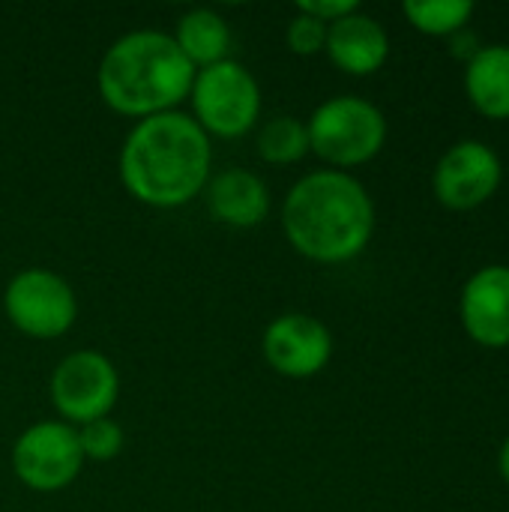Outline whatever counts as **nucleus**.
Returning a JSON list of instances; mask_svg holds the SVG:
<instances>
[{"mask_svg":"<svg viewBox=\"0 0 509 512\" xmlns=\"http://www.w3.org/2000/svg\"><path fill=\"white\" fill-rule=\"evenodd\" d=\"M261 354L276 375L303 381L327 369L333 357V336L324 321L306 312H285L267 324Z\"/></svg>","mask_w":509,"mask_h":512,"instance_id":"1a4fd4ad","label":"nucleus"},{"mask_svg":"<svg viewBox=\"0 0 509 512\" xmlns=\"http://www.w3.org/2000/svg\"><path fill=\"white\" fill-rule=\"evenodd\" d=\"M324 51L333 60V66H339L342 72L372 75L384 66L390 39H387V30L372 15H363L357 9L327 27Z\"/></svg>","mask_w":509,"mask_h":512,"instance_id":"ddd939ff","label":"nucleus"},{"mask_svg":"<svg viewBox=\"0 0 509 512\" xmlns=\"http://www.w3.org/2000/svg\"><path fill=\"white\" fill-rule=\"evenodd\" d=\"M174 42L183 51V57L198 69H207L213 63L228 60L231 51V27L216 9H189L180 15L174 27Z\"/></svg>","mask_w":509,"mask_h":512,"instance_id":"4468645a","label":"nucleus"},{"mask_svg":"<svg viewBox=\"0 0 509 512\" xmlns=\"http://www.w3.org/2000/svg\"><path fill=\"white\" fill-rule=\"evenodd\" d=\"M75 432H78V444H81L84 462H114L120 456L123 444H126L123 426L117 420H111V417L75 426Z\"/></svg>","mask_w":509,"mask_h":512,"instance_id":"a211bd4d","label":"nucleus"},{"mask_svg":"<svg viewBox=\"0 0 509 512\" xmlns=\"http://www.w3.org/2000/svg\"><path fill=\"white\" fill-rule=\"evenodd\" d=\"M297 12H306L324 24H333L351 12H357V0H300L297 3Z\"/></svg>","mask_w":509,"mask_h":512,"instance_id":"aec40b11","label":"nucleus"},{"mask_svg":"<svg viewBox=\"0 0 509 512\" xmlns=\"http://www.w3.org/2000/svg\"><path fill=\"white\" fill-rule=\"evenodd\" d=\"M501 183V159L480 141L450 147L435 168V195L453 210L483 204Z\"/></svg>","mask_w":509,"mask_h":512,"instance_id":"9d476101","label":"nucleus"},{"mask_svg":"<svg viewBox=\"0 0 509 512\" xmlns=\"http://www.w3.org/2000/svg\"><path fill=\"white\" fill-rule=\"evenodd\" d=\"M465 87L471 102L489 117H509V45H489L474 51Z\"/></svg>","mask_w":509,"mask_h":512,"instance_id":"2eb2a0df","label":"nucleus"},{"mask_svg":"<svg viewBox=\"0 0 509 512\" xmlns=\"http://www.w3.org/2000/svg\"><path fill=\"white\" fill-rule=\"evenodd\" d=\"M48 396L60 420L69 426H84L111 417L120 399L117 366L102 351H72L54 366Z\"/></svg>","mask_w":509,"mask_h":512,"instance_id":"6e6552de","label":"nucleus"},{"mask_svg":"<svg viewBox=\"0 0 509 512\" xmlns=\"http://www.w3.org/2000/svg\"><path fill=\"white\" fill-rule=\"evenodd\" d=\"M3 312L21 336L48 342L72 330L78 318V300L60 273L27 267L3 288Z\"/></svg>","mask_w":509,"mask_h":512,"instance_id":"423d86ee","label":"nucleus"},{"mask_svg":"<svg viewBox=\"0 0 509 512\" xmlns=\"http://www.w3.org/2000/svg\"><path fill=\"white\" fill-rule=\"evenodd\" d=\"M120 183L144 207L174 210L195 201L213 168L207 132L183 111L138 120L120 147Z\"/></svg>","mask_w":509,"mask_h":512,"instance_id":"f257e3e1","label":"nucleus"},{"mask_svg":"<svg viewBox=\"0 0 509 512\" xmlns=\"http://www.w3.org/2000/svg\"><path fill=\"white\" fill-rule=\"evenodd\" d=\"M279 219L285 240L315 264L357 258L375 231V207L366 186L336 168L300 177L285 195Z\"/></svg>","mask_w":509,"mask_h":512,"instance_id":"f03ea898","label":"nucleus"},{"mask_svg":"<svg viewBox=\"0 0 509 512\" xmlns=\"http://www.w3.org/2000/svg\"><path fill=\"white\" fill-rule=\"evenodd\" d=\"M465 330L489 348L509 345V267H486L462 291Z\"/></svg>","mask_w":509,"mask_h":512,"instance_id":"f8f14e48","label":"nucleus"},{"mask_svg":"<svg viewBox=\"0 0 509 512\" xmlns=\"http://www.w3.org/2000/svg\"><path fill=\"white\" fill-rule=\"evenodd\" d=\"M309 153L333 165L336 171L369 162L387 138V120L381 108L360 96H333L321 102L306 120Z\"/></svg>","mask_w":509,"mask_h":512,"instance_id":"20e7f679","label":"nucleus"},{"mask_svg":"<svg viewBox=\"0 0 509 512\" xmlns=\"http://www.w3.org/2000/svg\"><path fill=\"white\" fill-rule=\"evenodd\" d=\"M201 195L207 213L228 228H255L270 213V186L246 168H225L210 174Z\"/></svg>","mask_w":509,"mask_h":512,"instance_id":"9b49d317","label":"nucleus"},{"mask_svg":"<svg viewBox=\"0 0 509 512\" xmlns=\"http://www.w3.org/2000/svg\"><path fill=\"white\" fill-rule=\"evenodd\" d=\"M501 474H504V480L509 483V441L504 444V450H501Z\"/></svg>","mask_w":509,"mask_h":512,"instance_id":"412c9836","label":"nucleus"},{"mask_svg":"<svg viewBox=\"0 0 509 512\" xmlns=\"http://www.w3.org/2000/svg\"><path fill=\"white\" fill-rule=\"evenodd\" d=\"M192 81L195 66L183 57L174 36L162 30L123 33L105 48L96 72L102 102L135 123L177 111L189 99Z\"/></svg>","mask_w":509,"mask_h":512,"instance_id":"7ed1b4c3","label":"nucleus"},{"mask_svg":"<svg viewBox=\"0 0 509 512\" xmlns=\"http://www.w3.org/2000/svg\"><path fill=\"white\" fill-rule=\"evenodd\" d=\"M255 150L267 165L285 168V165H297L306 153H309V132L306 123L300 117L291 114H276L270 117L255 138Z\"/></svg>","mask_w":509,"mask_h":512,"instance_id":"dca6fc26","label":"nucleus"},{"mask_svg":"<svg viewBox=\"0 0 509 512\" xmlns=\"http://www.w3.org/2000/svg\"><path fill=\"white\" fill-rule=\"evenodd\" d=\"M408 21L423 33H456L474 12L471 0H405Z\"/></svg>","mask_w":509,"mask_h":512,"instance_id":"f3484780","label":"nucleus"},{"mask_svg":"<svg viewBox=\"0 0 509 512\" xmlns=\"http://www.w3.org/2000/svg\"><path fill=\"white\" fill-rule=\"evenodd\" d=\"M327 27L330 24H324V21L306 15V12H297L288 21V27H285V42H288V48L294 54L312 57V54L324 51V45H327Z\"/></svg>","mask_w":509,"mask_h":512,"instance_id":"6ab92c4d","label":"nucleus"},{"mask_svg":"<svg viewBox=\"0 0 509 512\" xmlns=\"http://www.w3.org/2000/svg\"><path fill=\"white\" fill-rule=\"evenodd\" d=\"M189 102L192 120L207 138H243L261 117V87L255 75L231 57L195 72Z\"/></svg>","mask_w":509,"mask_h":512,"instance_id":"39448f33","label":"nucleus"},{"mask_svg":"<svg viewBox=\"0 0 509 512\" xmlns=\"http://www.w3.org/2000/svg\"><path fill=\"white\" fill-rule=\"evenodd\" d=\"M84 468V453L75 426L63 420H42L27 426L12 444L15 480L39 495L69 489Z\"/></svg>","mask_w":509,"mask_h":512,"instance_id":"0eeeda50","label":"nucleus"}]
</instances>
